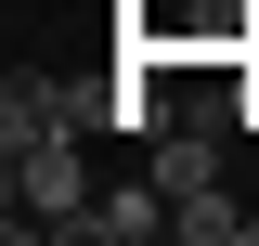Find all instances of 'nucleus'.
<instances>
[{
  "instance_id": "nucleus-1",
  "label": "nucleus",
  "mask_w": 259,
  "mask_h": 246,
  "mask_svg": "<svg viewBox=\"0 0 259 246\" xmlns=\"http://www.w3.org/2000/svg\"><path fill=\"white\" fill-rule=\"evenodd\" d=\"M13 233H65V220L91 208V182H78V130H52V143H13Z\"/></svg>"
},
{
  "instance_id": "nucleus-2",
  "label": "nucleus",
  "mask_w": 259,
  "mask_h": 246,
  "mask_svg": "<svg viewBox=\"0 0 259 246\" xmlns=\"http://www.w3.org/2000/svg\"><path fill=\"white\" fill-rule=\"evenodd\" d=\"M65 233H78V246H143V233H168V182L143 169L130 194H91V208L65 220Z\"/></svg>"
},
{
  "instance_id": "nucleus-3",
  "label": "nucleus",
  "mask_w": 259,
  "mask_h": 246,
  "mask_svg": "<svg viewBox=\"0 0 259 246\" xmlns=\"http://www.w3.org/2000/svg\"><path fill=\"white\" fill-rule=\"evenodd\" d=\"M143 169H156V182H168V208H182V194H207V182H221V130H207V117H168Z\"/></svg>"
}]
</instances>
